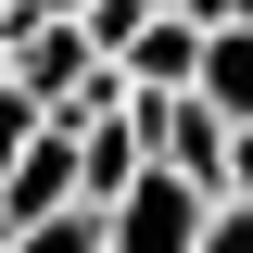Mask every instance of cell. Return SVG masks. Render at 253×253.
<instances>
[{"label": "cell", "instance_id": "cell-1", "mask_svg": "<svg viewBox=\"0 0 253 253\" xmlns=\"http://www.w3.org/2000/svg\"><path fill=\"white\" fill-rule=\"evenodd\" d=\"M203 215H215V190H190L177 165H152L126 203H101V253H203Z\"/></svg>", "mask_w": 253, "mask_h": 253}, {"label": "cell", "instance_id": "cell-2", "mask_svg": "<svg viewBox=\"0 0 253 253\" xmlns=\"http://www.w3.org/2000/svg\"><path fill=\"white\" fill-rule=\"evenodd\" d=\"M51 215H76V139L38 126V152L0 177V228H51Z\"/></svg>", "mask_w": 253, "mask_h": 253}, {"label": "cell", "instance_id": "cell-3", "mask_svg": "<svg viewBox=\"0 0 253 253\" xmlns=\"http://www.w3.org/2000/svg\"><path fill=\"white\" fill-rule=\"evenodd\" d=\"M114 76H126L139 101H177L190 76H203V26H190V13H152V26L126 38V63H114Z\"/></svg>", "mask_w": 253, "mask_h": 253}, {"label": "cell", "instance_id": "cell-4", "mask_svg": "<svg viewBox=\"0 0 253 253\" xmlns=\"http://www.w3.org/2000/svg\"><path fill=\"white\" fill-rule=\"evenodd\" d=\"M63 139H76V203H89V215H101V203H126V190H139V177H152V152H139V126H63Z\"/></svg>", "mask_w": 253, "mask_h": 253}, {"label": "cell", "instance_id": "cell-5", "mask_svg": "<svg viewBox=\"0 0 253 253\" xmlns=\"http://www.w3.org/2000/svg\"><path fill=\"white\" fill-rule=\"evenodd\" d=\"M190 89L215 101L228 126H253V26H215V38H203V76H190Z\"/></svg>", "mask_w": 253, "mask_h": 253}, {"label": "cell", "instance_id": "cell-6", "mask_svg": "<svg viewBox=\"0 0 253 253\" xmlns=\"http://www.w3.org/2000/svg\"><path fill=\"white\" fill-rule=\"evenodd\" d=\"M38 126H51V114H38V101H26V89H13V76H0V177H13V165H26V152H38Z\"/></svg>", "mask_w": 253, "mask_h": 253}, {"label": "cell", "instance_id": "cell-7", "mask_svg": "<svg viewBox=\"0 0 253 253\" xmlns=\"http://www.w3.org/2000/svg\"><path fill=\"white\" fill-rule=\"evenodd\" d=\"M13 253H101V215L76 203V215H51V228H13Z\"/></svg>", "mask_w": 253, "mask_h": 253}, {"label": "cell", "instance_id": "cell-8", "mask_svg": "<svg viewBox=\"0 0 253 253\" xmlns=\"http://www.w3.org/2000/svg\"><path fill=\"white\" fill-rule=\"evenodd\" d=\"M203 253H253V203H215L203 215Z\"/></svg>", "mask_w": 253, "mask_h": 253}, {"label": "cell", "instance_id": "cell-9", "mask_svg": "<svg viewBox=\"0 0 253 253\" xmlns=\"http://www.w3.org/2000/svg\"><path fill=\"white\" fill-rule=\"evenodd\" d=\"M215 203H253V126H228V177H215Z\"/></svg>", "mask_w": 253, "mask_h": 253}, {"label": "cell", "instance_id": "cell-10", "mask_svg": "<svg viewBox=\"0 0 253 253\" xmlns=\"http://www.w3.org/2000/svg\"><path fill=\"white\" fill-rule=\"evenodd\" d=\"M177 13H190L203 38H215V26H253V0H177Z\"/></svg>", "mask_w": 253, "mask_h": 253}, {"label": "cell", "instance_id": "cell-11", "mask_svg": "<svg viewBox=\"0 0 253 253\" xmlns=\"http://www.w3.org/2000/svg\"><path fill=\"white\" fill-rule=\"evenodd\" d=\"M152 13H177V0H152Z\"/></svg>", "mask_w": 253, "mask_h": 253}, {"label": "cell", "instance_id": "cell-12", "mask_svg": "<svg viewBox=\"0 0 253 253\" xmlns=\"http://www.w3.org/2000/svg\"><path fill=\"white\" fill-rule=\"evenodd\" d=\"M0 253H13V228H0Z\"/></svg>", "mask_w": 253, "mask_h": 253}]
</instances>
